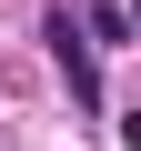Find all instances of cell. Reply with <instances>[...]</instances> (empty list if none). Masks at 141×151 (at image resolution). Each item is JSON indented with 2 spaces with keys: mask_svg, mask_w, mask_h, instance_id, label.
<instances>
[{
  "mask_svg": "<svg viewBox=\"0 0 141 151\" xmlns=\"http://www.w3.org/2000/svg\"><path fill=\"white\" fill-rule=\"evenodd\" d=\"M40 40H50V60H60V81H70V101H81V111H101V60H91L81 20H70V10H50V20H40Z\"/></svg>",
  "mask_w": 141,
  "mask_h": 151,
  "instance_id": "obj_1",
  "label": "cell"
},
{
  "mask_svg": "<svg viewBox=\"0 0 141 151\" xmlns=\"http://www.w3.org/2000/svg\"><path fill=\"white\" fill-rule=\"evenodd\" d=\"M81 40H91V50H121V40H131V10H111V0H101V10L81 20Z\"/></svg>",
  "mask_w": 141,
  "mask_h": 151,
  "instance_id": "obj_2",
  "label": "cell"
}]
</instances>
